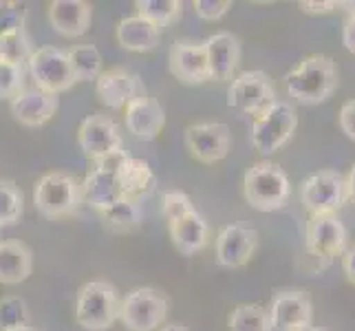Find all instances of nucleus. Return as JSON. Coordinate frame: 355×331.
<instances>
[{"mask_svg": "<svg viewBox=\"0 0 355 331\" xmlns=\"http://www.w3.org/2000/svg\"><path fill=\"white\" fill-rule=\"evenodd\" d=\"M342 269H345V276L349 283L355 285V245L342 254Z\"/></svg>", "mask_w": 355, "mask_h": 331, "instance_id": "nucleus-41", "label": "nucleus"}, {"mask_svg": "<svg viewBox=\"0 0 355 331\" xmlns=\"http://www.w3.org/2000/svg\"><path fill=\"white\" fill-rule=\"evenodd\" d=\"M95 93L100 102L113 110L126 108L130 102L148 97L146 87L139 76L126 71V69H108L104 71L100 80L95 82Z\"/></svg>", "mask_w": 355, "mask_h": 331, "instance_id": "nucleus-13", "label": "nucleus"}, {"mask_svg": "<svg viewBox=\"0 0 355 331\" xmlns=\"http://www.w3.org/2000/svg\"><path fill=\"white\" fill-rule=\"evenodd\" d=\"M24 91V67L0 62V100H14Z\"/></svg>", "mask_w": 355, "mask_h": 331, "instance_id": "nucleus-35", "label": "nucleus"}, {"mask_svg": "<svg viewBox=\"0 0 355 331\" xmlns=\"http://www.w3.org/2000/svg\"><path fill=\"white\" fill-rule=\"evenodd\" d=\"M135 9L139 18L153 22L157 29H164L181 18L183 3L181 0H137Z\"/></svg>", "mask_w": 355, "mask_h": 331, "instance_id": "nucleus-28", "label": "nucleus"}, {"mask_svg": "<svg viewBox=\"0 0 355 331\" xmlns=\"http://www.w3.org/2000/svg\"><path fill=\"white\" fill-rule=\"evenodd\" d=\"M9 108L14 119L20 121L22 126L38 128V126H44L46 121L58 113L60 102H58V95L31 87V89H24L20 95H16L14 100L9 102Z\"/></svg>", "mask_w": 355, "mask_h": 331, "instance_id": "nucleus-18", "label": "nucleus"}, {"mask_svg": "<svg viewBox=\"0 0 355 331\" xmlns=\"http://www.w3.org/2000/svg\"><path fill=\"white\" fill-rule=\"evenodd\" d=\"M46 18L55 33L64 38H80L91 29L93 7L84 0H53L49 3Z\"/></svg>", "mask_w": 355, "mask_h": 331, "instance_id": "nucleus-17", "label": "nucleus"}, {"mask_svg": "<svg viewBox=\"0 0 355 331\" xmlns=\"http://www.w3.org/2000/svg\"><path fill=\"white\" fill-rule=\"evenodd\" d=\"M300 201L311 214H336L347 199V177L336 170H320L302 181Z\"/></svg>", "mask_w": 355, "mask_h": 331, "instance_id": "nucleus-9", "label": "nucleus"}, {"mask_svg": "<svg viewBox=\"0 0 355 331\" xmlns=\"http://www.w3.org/2000/svg\"><path fill=\"white\" fill-rule=\"evenodd\" d=\"M338 121H340L342 133H345L351 142H355V100H349L342 104Z\"/></svg>", "mask_w": 355, "mask_h": 331, "instance_id": "nucleus-39", "label": "nucleus"}, {"mask_svg": "<svg viewBox=\"0 0 355 331\" xmlns=\"http://www.w3.org/2000/svg\"><path fill=\"white\" fill-rule=\"evenodd\" d=\"M170 239H173V245L179 250V254L192 256L201 252L207 245L210 226H207L203 214L192 212L188 217L175 221V223H170Z\"/></svg>", "mask_w": 355, "mask_h": 331, "instance_id": "nucleus-23", "label": "nucleus"}, {"mask_svg": "<svg viewBox=\"0 0 355 331\" xmlns=\"http://www.w3.org/2000/svg\"><path fill=\"white\" fill-rule=\"evenodd\" d=\"M347 199L355 205V166L349 170V175H347Z\"/></svg>", "mask_w": 355, "mask_h": 331, "instance_id": "nucleus-42", "label": "nucleus"}, {"mask_svg": "<svg viewBox=\"0 0 355 331\" xmlns=\"http://www.w3.org/2000/svg\"><path fill=\"white\" fill-rule=\"evenodd\" d=\"M230 331H274L269 309L263 305H239L227 316Z\"/></svg>", "mask_w": 355, "mask_h": 331, "instance_id": "nucleus-29", "label": "nucleus"}, {"mask_svg": "<svg viewBox=\"0 0 355 331\" xmlns=\"http://www.w3.org/2000/svg\"><path fill=\"white\" fill-rule=\"evenodd\" d=\"M276 102L274 84L265 71H245L227 89V106L245 115L259 117Z\"/></svg>", "mask_w": 355, "mask_h": 331, "instance_id": "nucleus-8", "label": "nucleus"}, {"mask_svg": "<svg viewBox=\"0 0 355 331\" xmlns=\"http://www.w3.org/2000/svg\"><path fill=\"white\" fill-rule=\"evenodd\" d=\"M340 7L349 11V18H355V0H342Z\"/></svg>", "mask_w": 355, "mask_h": 331, "instance_id": "nucleus-43", "label": "nucleus"}, {"mask_svg": "<svg viewBox=\"0 0 355 331\" xmlns=\"http://www.w3.org/2000/svg\"><path fill=\"white\" fill-rule=\"evenodd\" d=\"M27 67H29V76L33 80V87L51 95L69 91L73 84L78 82L71 67L69 53L58 46L35 49Z\"/></svg>", "mask_w": 355, "mask_h": 331, "instance_id": "nucleus-6", "label": "nucleus"}, {"mask_svg": "<svg viewBox=\"0 0 355 331\" xmlns=\"http://www.w3.org/2000/svg\"><path fill=\"white\" fill-rule=\"evenodd\" d=\"M298 126L296 108L289 102L272 104L263 115L254 117L252 124V146L261 155H274L291 139L293 130Z\"/></svg>", "mask_w": 355, "mask_h": 331, "instance_id": "nucleus-5", "label": "nucleus"}, {"mask_svg": "<svg viewBox=\"0 0 355 331\" xmlns=\"http://www.w3.org/2000/svg\"><path fill=\"white\" fill-rule=\"evenodd\" d=\"M24 212V194L11 179H0V230L16 226Z\"/></svg>", "mask_w": 355, "mask_h": 331, "instance_id": "nucleus-30", "label": "nucleus"}, {"mask_svg": "<svg viewBox=\"0 0 355 331\" xmlns=\"http://www.w3.org/2000/svg\"><path fill=\"white\" fill-rule=\"evenodd\" d=\"M291 331H324V329L313 327V325H307V327H298V329H291Z\"/></svg>", "mask_w": 355, "mask_h": 331, "instance_id": "nucleus-45", "label": "nucleus"}, {"mask_svg": "<svg viewBox=\"0 0 355 331\" xmlns=\"http://www.w3.org/2000/svg\"><path fill=\"white\" fill-rule=\"evenodd\" d=\"M162 331H188V329L183 325H179V323H170V325L162 327Z\"/></svg>", "mask_w": 355, "mask_h": 331, "instance_id": "nucleus-44", "label": "nucleus"}, {"mask_svg": "<svg viewBox=\"0 0 355 331\" xmlns=\"http://www.w3.org/2000/svg\"><path fill=\"white\" fill-rule=\"evenodd\" d=\"M347 228L336 214H311L304 228V248L315 259L331 261L334 256L345 254Z\"/></svg>", "mask_w": 355, "mask_h": 331, "instance_id": "nucleus-10", "label": "nucleus"}, {"mask_svg": "<svg viewBox=\"0 0 355 331\" xmlns=\"http://www.w3.org/2000/svg\"><path fill=\"white\" fill-rule=\"evenodd\" d=\"M342 44L349 53L355 56V18H349L342 27Z\"/></svg>", "mask_w": 355, "mask_h": 331, "instance_id": "nucleus-40", "label": "nucleus"}, {"mask_svg": "<svg viewBox=\"0 0 355 331\" xmlns=\"http://www.w3.org/2000/svg\"><path fill=\"white\" fill-rule=\"evenodd\" d=\"M186 148L201 164H216L232 148V133L221 121H201L186 130Z\"/></svg>", "mask_w": 355, "mask_h": 331, "instance_id": "nucleus-11", "label": "nucleus"}, {"mask_svg": "<svg viewBox=\"0 0 355 331\" xmlns=\"http://www.w3.org/2000/svg\"><path fill=\"white\" fill-rule=\"evenodd\" d=\"M121 300L106 280H89L78 291L76 323L87 331H106L119 318Z\"/></svg>", "mask_w": 355, "mask_h": 331, "instance_id": "nucleus-3", "label": "nucleus"}, {"mask_svg": "<svg viewBox=\"0 0 355 331\" xmlns=\"http://www.w3.org/2000/svg\"><path fill=\"white\" fill-rule=\"evenodd\" d=\"M104 226L113 232H130L135 228L141 226L144 221V210H141V203L128 199V197H121L119 201H115L111 207L100 212Z\"/></svg>", "mask_w": 355, "mask_h": 331, "instance_id": "nucleus-26", "label": "nucleus"}, {"mask_svg": "<svg viewBox=\"0 0 355 331\" xmlns=\"http://www.w3.org/2000/svg\"><path fill=\"white\" fill-rule=\"evenodd\" d=\"M203 44L207 51L212 80L216 82L232 80V76H234V71L239 69V62H241V42L236 35H232L230 31H221V33L210 35Z\"/></svg>", "mask_w": 355, "mask_h": 331, "instance_id": "nucleus-20", "label": "nucleus"}, {"mask_svg": "<svg viewBox=\"0 0 355 331\" xmlns=\"http://www.w3.org/2000/svg\"><path fill=\"white\" fill-rule=\"evenodd\" d=\"M33 269V252L27 243L0 239V283L18 285Z\"/></svg>", "mask_w": 355, "mask_h": 331, "instance_id": "nucleus-21", "label": "nucleus"}, {"mask_svg": "<svg viewBox=\"0 0 355 331\" xmlns=\"http://www.w3.org/2000/svg\"><path fill=\"white\" fill-rule=\"evenodd\" d=\"M121 197H124V194H121V188H119V179L113 173L93 168L82 181V203L95 207L97 212L111 207Z\"/></svg>", "mask_w": 355, "mask_h": 331, "instance_id": "nucleus-22", "label": "nucleus"}, {"mask_svg": "<svg viewBox=\"0 0 355 331\" xmlns=\"http://www.w3.org/2000/svg\"><path fill=\"white\" fill-rule=\"evenodd\" d=\"M291 194V183L285 170L274 162H259L243 177V197L259 212H276L285 207Z\"/></svg>", "mask_w": 355, "mask_h": 331, "instance_id": "nucleus-2", "label": "nucleus"}, {"mask_svg": "<svg viewBox=\"0 0 355 331\" xmlns=\"http://www.w3.org/2000/svg\"><path fill=\"white\" fill-rule=\"evenodd\" d=\"M31 53H33V46H31V38L27 29L0 38V62L24 65V62H29Z\"/></svg>", "mask_w": 355, "mask_h": 331, "instance_id": "nucleus-32", "label": "nucleus"}, {"mask_svg": "<svg viewBox=\"0 0 355 331\" xmlns=\"http://www.w3.org/2000/svg\"><path fill=\"white\" fill-rule=\"evenodd\" d=\"M168 316V298L153 287H137L126 294L119 321L128 331H155Z\"/></svg>", "mask_w": 355, "mask_h": 331, "instance_id": "nucleus-7", "label": "nucleus"}, {"mask_svg": "<svg viewBox=\"0 0 355 331\" xmlns=\"http://www.w3.org/2000/svg\"><path fill=\"white\" fill-rule=\"evenodd\" d=\"M69 60L78 82H97L102 76V53L95 44H76L69 49Z\"/></svg>", "mask_w": 355, "mask_h": 331, "instance_id": "nucleus-27", "label": "nucleus"}, {"mask_svg": "<svg viewBox=\"0 0 355 331\" xmlns=\"http://www.w3.org/2000/svg\"><path fill=\"white\" fill-rule=\"evenodd\" d=\"M82 183L67 173H46L33 186V205L46 219H60L78 210Z\"/></svg>", "mask_w": 355, "mask_h": 331, "instance_id": "nucleus-4", "label": "nucleus"}, {"mask_svg": "<svg viewBox=\"0 0 355 331\" xmlns=\"http://www.w3.org/2000/svg\"><path fill=\"white\" fill-rule=\"evenodd\" d=\"M194 14H197L201 20H221L227 11L232 9L230 0H194Z\"/></svg>", "mask_w": 355, "mask_h": 331, "instance_id": "nucleus-36", "label": "nucleus"}, {"mask_svg": "<svg viewBox=\"0 0 355 331\" xmlns=\"http://www.w3.org/2000/svg\"><path fill=\"white\" fill-rule=\"evenodd\" d=\"M128 153L121 148V151H115L111 155H106L102 159H97L95 162V168H100V170H106V173H113V175H119L121 173V168H124L128 164Z\"/></svg>", "mask_w": 355, "mask_h": 331, "instance_id": "nucleus-37", "label": "nucleus"}, {"mask_svg": "<svg viewBox=\"0 0 355 331\" xmlns=\"http://www.w3.org/2000/svg\"><path fill=\"white\" fill-rule=\"evenodd\" d=\"M121 194L128 199L141 201L144 197H150L157 188V177L153 173V168L144 159H128V164L121 168V173L117 175Z\"/></svg>", "mask_w": 355, "mask_h": 331, "instance_id": "nucleus-25", "label": "nucleus"}, {"mask_svg": "<svg viewBox=\"0 0 355 331\" xmlns=\"http://www.w3.org/2000/svg\"><path fill=\"white\" fill-rule=\"evenodd\" d=\"M29 305L20 296L0 298V331H24L31 329Z\"/></svg>", "mask_w": 355, "mask_h": 331, "instance_id": "nucleus-31", "label": "nucleus"}, {"mask_svg": "<svg viewBox=\"0 0 355 331\" xmlns=\"http://www.w3.org/2000/svg\"><path fill=\"white\" fill-rule=\"evenodd\" d=\"M340 7V3L336 0H300L298 3V9L302 14H309V16H324V14H334V11Z\"/></svg>", "mask_w": 355, "mask_h": 331, "instance_id": "nucleus-38", "label": "nucleus"}, {"mask_svg": "<svg viewBox=\"0 0 355 331\" xmlns=\"http://www.w3.org/2000/svg\"><path fill=\"white\" fill-rule=\"evenodd\" d=\"M126 128L141 142H153L166 126V110L155 97H141L126 106Z\"/></svg>", "mask_w": 355, "mask_h": 331, "instance_id": "nucleus-19", "label": "nucleus"}, {"mask_svg": "<svg viewBox=\"0 0 355 331\" xmlns=\"http://www.w3.org/2000/svg\"><path fill=\"white\" fill-rule=\"evenodd\" d=\"M168 67L170 73L183 84H203L207 80H212L210 62H207V51L203 42L177 40L170 46Z\"/></svg>", "mask_w": 355, "mask_h": 331, "instance_id": "nucleus-15", "label": "nucleus"}, {"mask_svg": "<svg viewBox=\"0 0 355 331\" xmlns=\"http://www.w3.org/2000/svg\"><path fill=\"white\" fill-rule=\"evenodd\" d=\"M269 318H272V325L278 331H291L311 325L313 307L307 291L302 289L276 291L272 303H269Z\"/></svg>", "mask_w": 355, "mask_h": 331, "instance_id": "nucleus-16", "label": "nucleus"}, {"mask_svg": "<svg viewBox=\"0 0 355 331\" xmlns=\"http://www.w3.org/2000/svg\"><path fill=\"white\" fill-rule=\"evenodd\" d=\"M192 212H197V207H194L192 199L188 197L186 192L170 190V192L164 194V199H162V214L168 221V226L175 223V221H179V219H183V217L192 214Z\"/></svg>", "mask_w": 355, "mask_h": 331, "instance_id": "nucleus-34", "label": "nucleus"}, {"mask_svg": "<svg viewBox=\"0 0 355 331\" xmlns=\"http://www.w3.org/2000/svg\"><path fill=\"white\" fill-rule=\"evenodd\" d=\"M24 331H33V329H24Z\"/></svg>", "mask_w": 355, "mask_h": 331, "instance_id": "nucleus-46", "label": "nucleus"}, {"mask_svg": "<svg viewBox=\"0 0 355 331\" xmlns=\"http://www.w3.org/2000/svg\"><path fill=\"white\" fill-rule=\"evenodd\" d=\"M285 89L289 97H293L300 104L315 106L327 102L338 89L336 62L322 53L302 58L285 76Z\"/></svg>", "mask_w": 355, "mask_h": 331, "instance_id": "nucleus-1", "label": "nucleus"}, {"mask_svg": "<svg viewBox=\"0 0 355 331\" xmlns=\"http://www.w3.org/2000/svg\"><path fill=\"white\" fill-rule=\"evenodd\" d=\"M259 248V232L254 228L232 223L225 226L216 237V263L221 267H243L252 261V256Z\"/></svg>", "mask_w": 355, "mask_h": 331, "instance_id": "nucleus-14", "label": "nucleus"}, {"mask_svg": "<svg viewBox=\"0 0 355 331\" xmlns=\"http://www.w3.org/2000/svg\"><path fill=\"white\" fill-rule=\"evenodd\" d=\"M78 146L91 162H97L115 151H121V133L111 117L102 113L82 119L78 128Z\"/></svg>", "mask_w": 355, "mask_h": 331, "instance_id": "nucleus-12", "label": "nucleus"}, {"mask_svg": "<svg viewBox=\"0 0 355 331\" xmlns=\"http://www.w3.org/2000/svg\"><path fill=\"white\" fill-rule=\"evenodd\" d=\"M27 24V5L16 0H0V38L22 31Z\"/></svg>", "mask_w": 355, "mask_h": 331, "instance_id": "nucleus-33", "label": "nucleus"}, {"mask_svg": "<svg viewBox=\"0 0 355 331\" xmlns=\"http://www.w3.org/2000/svg\"><path fill=\"white\" fill-rule=\"evenodd\" d=\"M115 35L119 46H124L126 51L146 53L157 49L159 40H162V29H157L153 22L139 16H128L124 20H119Z\"/></svg>", "mask_w": 355, "mask_h": 331, "instance_id": "nucleus-24", "label": "nucleus"}]
</instances>
